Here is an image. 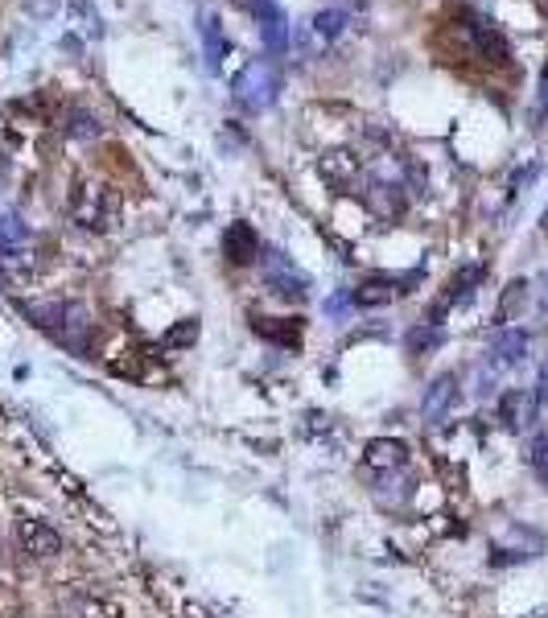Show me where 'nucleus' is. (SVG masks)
<instances>
[{
  "instance_id": "f257e3e1",
  "label": "nucleus",
  "mask_w": 548,
  "mask_h": 618,
  "mask_svg": "<svg viewBox=\"0 0 548 618\" xmlns=\"http://www.w3.org/2000/svg\"><path fill=\"white\" fill-rule=\"evenodd\" d=\"M66 215H71V223L83 227V231H112L116 219H120V194L104 182H79Z\"/></svg>"
},
{
  "instance_id": "f03ea898",
  "label": "nucleus",
  "mask_w": 548,
  "mask_h": 618,
  "mask_svg": "<svg viewBox=\"0 0 548 618\" xmlns=\"http://www.w3.org/2000/svg\"><path fill=\"white\" fill-rule=\"evenodd\" d=\"M277 91H281V75H277V66L272 62H248L231 83V99L244 112L272 108V103H277Z\"/></svg>"
},
{
  "instance_id": "7ed1b4c3",
  "label": "nucleus",
  "mask_w": 548,
  "mask_h": 618,
  "mask_svg": "<svg viewBox=\"0 0 548 618\" xmlns=\"http://www.w3.org/2000/svg\"><path fill=\"white\" fill-rule=\"evenodd\" d=\"M260 268H264V285H268L272 297H281V301H305L310 297V281H305L277 248L260 252Z\"/></svg>"
},
{
  "instance_id": "20e7f679",
  "label": "nucleus",
  "mask_w": 548,
  "mask_h": 618,
  "mask_svg": "<svg viewBox=\"0 0 548 618\" xmlns=\"http://www.w3.org/2000/svg\"><path fill=\"white\" fill-rule=\"evenodd\" d=\"M62 351H71L79 359L91 355V342H95V318H91V309L83 301H66V314L58 322V330L50 334Z\"/></svg>"
},
{
  "instance_id": "39448f33",
  "label": "nucleus",
  "mask_w": 548,
  "mask_h": 618,
  "mask_svg": "<svg viewBox=\"0 0 548 618\" xmlns=\"http://www.w3.org/2000/svg\"><path fill=\"white\" fill-rule=\"evenodd\" d=\"M248 13L256 17V29H260L264 50H268V54H285L289 42H293V25H289V17H285V9L277 5V0H252Z\"/></svg>"
},
{
  "instance_id": "423d86ee",
  "label": "nucleus",
  "mask_w": 548,
  "mask_h": 618,
  "mask_svg": "<svg viewBox=\"0 0 548 618\" xmlns=\"http://www.w3.org/2000/svg\"><path fill=\"white\" fill-rule=\"evenodd\" d=\"M33 252L29 244H0V281H5L9 293H21L33 285Z\"/></svg>"
},
{
  "instance_id": "0eeeda50",
  "label": "nucleus",
  "mask_w": 548,
  "mask_h": 618,
  "mask_svg": "<svg viewBox=\"0 0 548 618\" xmlns=\"http://www.w3.org/2000/svg\"><path fill=\"white\" fill-rule=\"evenodd\" d=\"M536 408H540V396L536 392H528V388H507L499 396V421L511 433H524L536 421Z\"/></svg>"
},
{
  "instance_id": "6e6552de",
  "label": "nucleus",
  "mask_w": 548,
  "mask_h": 618,
  "mask_svg": "<svg viewBox=\"0 0 548 618\" xmlns=\"http://www.w3.org/2000/svg\"><path fill=\"white\" fill-rule=\"evenodd\" d=\"M454 404H458V375L445 371V375H437V380L425 388V396H421V417L429 425H441L454 412Z\"/></svg>"
},
{
  "instance_id": "1a4fd4ad",
  "label": "nucleus",
  "mask_w": 548,
  "mask_h": 618,
  "mask_svg": "<svg viewBox=\"0 0 548 618\" xmlns=\"http://www.w3.org/2000/svg\"><path fill=\"white\" fill-rule=\"evenodd\" d=\"M408 466V445L392 437H375L363 445V470L371 474H400Z\"/></svg>"
},
{
  "instance_id": "9d476101",
  "label": "nucleus",
  "mask_w": 548,
  "mask_h": 618,
  "mask_svg": "<svg viewBox=\"0 0 548 618\" xmlns=\"http://www.w3.org/2000/svg\"><path fill=\"white\" fill-rule=\"evenodd\" d=\"M363 202H367V211L371 215H380V219H400L404 215V202H408V194H404V186L400 182H388V178H371L367 182V190H363Z\"/></svg>"
},
{
  "instance_id": "9b49d317",
  "label": "nucleus",
  "mask_w": 548,
  "mask_h": 618,
  "mask_svg": "<svg viewBox=\"0 0 548 618\" xmlns=\"http://www.w3.org/2000/svg\"><path fill=\"white\" fill-rule=\"evenodd\" d=\"M223 256H227V264H235V268H244V264H256L260 260V235H256V227L252 223H227V231H223Z\"/></svg>"
},
{
  "instance_id": "f8f14e48",
  "label": "nucleus",
  "mask_w": 548,
  "mask_h": 618,
  "mask_svg": "<svg viewBox=\"0 0 548 618\" xmlns=\"http://www.w3.org/2000/svg\"><path fill=\"white\" fill-rule=\"evenodd\" d=\"M318 174H322L326 186H334V190H351V186L359 182V174H363V165H359V157L347 153V149H330V153L318 157Z\"/></svg>"
},
{
  "instance_id": "ddd939ff",
  "label": "nucleus",
  "mask_w": 548,
  "mask_h": 618,
  "mask_svg": "<svg viewBox=\"0 0 548 618\" xmlns=\"http://www.w3.org/2000/svg\"><path fill=\"white\" fill-rule=\"evenodd\" d=\"M17 540H21L25 553H29V557H38V561L62 553V536H58L46 520H21V524H17Z\"/></svg>"
},
{
  "instance_id": "4468645a",
  "label": "nucleus",
  "mask_w": 548,
  "mask_h": 618,
  "mask_svg": "<svg viewBox=\"0 0 548 618\" xmlns=\"http://www.w3.org/2000/svg\"><path fill=\"white\" fill-rule=\"evenodd\" d=\"M400 293H404V289H400V281H392V277H367V281H359V285L351 289V305H355V309H380V305H392Z\"/></svg>"
},
{
  "instance_id": "2eb2a0df",
  "label": "nucleus",
  "mask_w": 548,
  "mask_h": 618,
  "mask_svg": "<svg viewBox=\"0 0 548 618\" xmlns=\"http://www.w3.org/2000/svg\"><path fill=\"white\" fill-rule=\"evenodd\" d=\"M252 330L268 342H277V347H285V351L301 347V322L297 318H252Z\"/></svg>"
},
{
  "instance_id": "dca6fc26",
  "label": "nucleus",
  "mask_w": 548,
  "mask_h": 618,
  "mask_svg": "<svg viewBox=\"0 0 548 618\" xmlns=\"http://www.w3.org/2000/svg\"><path fill=\"white\" fill-rule=\"evenodd\" d=\"M202 46H207V66H211V75H219V71H223V58H227V38H223L219 13H207V17H202Z\"/></svg>"
},
{
  "instance_id": "f3484780",
  "label": "nucleus",
  "mask_w": 548,
  "mask_h": 618,
  "mask_svg": "<svg viewBox=\"0 0 548 618\" xmlns=\"http://www.w3.org/2000/svg\"><path fill=\"white\" fill-rule=\"evenodd\" d=\"M524 355H528V334L524 330H503L495 338V347H491V363H499V367H516V363H524Z\"/></svg>"
},
{
  "instance_id": "a211bd4d",
  "label": "nucleus",
  "mask_w": 548,
  "mask_h": 618,
  "mask_svg": "<svg viewBox=\"0 0 548 618\" xmlns=\"http://www.w3.org/2000/svg\"><path fill=\"white\" fill-rule=\"evenodd\" d=\"M347 9H338V5H330V9H318L314 17H310V29L318 33V42H334V38H342V29H347Z\"/></svg>"
},
{
  "instance_id": "6ab92c4d",
  "label": "nucleus",
  "mask_w": 548,
  "mask_h": 618,
  "mask_svg": "<svg viewBox=\"0 0 548 618\" xmlns=\"http://www.w3.org/2000/svg\"><path fill=\"white\" fill-rule=\"evenodd\" d=\"M62 132L75 136V141H95V136H99V120L87 108H66L62 112Z\"/></svg>"
},
{
  "instance_id": "aec40b11",
  "label": "nucleus",
  "mask_w": 548,
  "mask_h": 618,
  "mask_svg": "<svg viewBox=\"0 0 548 618\" xmlns=\"http://www.w3.org/2000/svg\"><path fill=\"white\" fill-rule=\"evenodd\" d=\"M524 301H528V281H511V285L503 289V297H499L495 322H499V326H503V322H516L520 309H524Z\"/></svg>"
},
{
  "instance_id": "412c9836",
  "label": "nucleus",
  "mask_w": 548,
  "mask_h": 618,
  "mask_svg": "<svg viewBox=\"0 0 548 618\" xmlns=\"http://www.w3.org/2000/svg\"><path fill=\"white\" fill-rule=\"evenodd\" d=\"M198 334H202L198 318H182L178 326H169V330L161 334V347H165V351H186V347H194V342H198Z\"/></svg>"
},
{
  "instance_id": "4be33fe9",
  "label": "nucleus",
  "mask_w": 548,
  "mask_h": 618,
  "mask_svg": "<svg viewBox=\"0 0 548 618\" xmlns=\"http://www.w3.org/2000/svg\"><path fill=\"white\" fill-rule=\"evenodd\" d=\"M404 347H408V355H425V351H437L441 347V326H417V330H408V338H404Z\"/></svg>"
},
{
  "instance_id": "5701e85b",
  "label": "nucleus",
  "mask_w": 548,
  "mask_h": 618,
  "mask_svg": "<svg viewBox=\"0 0 548 618\" xmlns=\"http://www.w3.org/2000/svg\"><path fill=\"white\" fill-rule=\"evenodd\" d=\"M0 244H29V223L17 211L0 215Z\"/></svg>"
},
{
  "instance_id": "b1692460",
  "label": "nucleus",
  "mask_w": 548,
  "mask_h": 618,
  "mask_svg": "<svg viewBox=\"0 0 548 618\" xmlns=\"http://www.w3.org/2000/svg\"><path fill=\"white\" fill-rule=\"evenodd\" d=\"M71 17L83 21V25H79L83 38H99V33H104V25H99V13L87 5V0H75V5H71Z\"/></svg>"
},
{
  "instance_id": "393cba45",
  "label": "nucleus",
  "mask_w": 548,
  "mask_h": 618,
  "mask_svg": "<svg viewBox=\"0 0 548 618\" xmlns=\"http://www.w3.org/2000/svg\"><path fill=\"white\" fill-rule=\"evenodd\" d=\"M528 466L536 470L540 483H548V437H536L532 450H528Z\"/></svg>"
},
{
  "instance_id": "a878e982",
  "label": "nucleus",
  "mask_w": 548,
  "mask_h": 618,
  "mask_svg": "<svg viewBox=\"0 0 548 618\" xmlns=\"http://www.w3.org/2000/svg\"><path fill=\"white\" fill-rule=\"evenodd\" d=\"M540 314H548V272L540 277Z\"/></svg>"
},
{
  "instance_id": "bb28decb",
  "label": "nucleus",
  "mask_w": 548,
  "mask_h": 618,
  "mask_svg": "<svg viewBox=\"0 0 548 618\" xmlns=\"http://www.w3.org/2000/svg\"><path fill=\"white\" fill-rule=\"evenodd\" d=\"M5 178H9V157L0 153V186H5Z\"/></svg>"
},
{
  "instance_id": "cd10ccee",
  "label": "nucleus",
  "mask_w": 548,
  "mask_h": 618,
  "mask_svg": "<svg viewBox=\"0 0 548 618\" xmlns=\"http://www.w3.org/2000/svg\"><path fill=\"white\" fill-rule=\"evenodd\" d=\"M540 231L548 235V206H544V215H540Z\"/></svg>"
},
{
  "instance_id": "c85d7f7f",
  "label": "nucleus",
  "mask_w": 548,
  "mask_h": 618,
  "mask_svg": "<svg viewBox=\"0 0 548 618\" xmlns=\"http://www.w3.org/2000/svg\"><path fill=\"white\" fill-rule=\"evenodd\" d=\"M544 380H548V367H544Z\"/></svg>"
}]
</instances>
